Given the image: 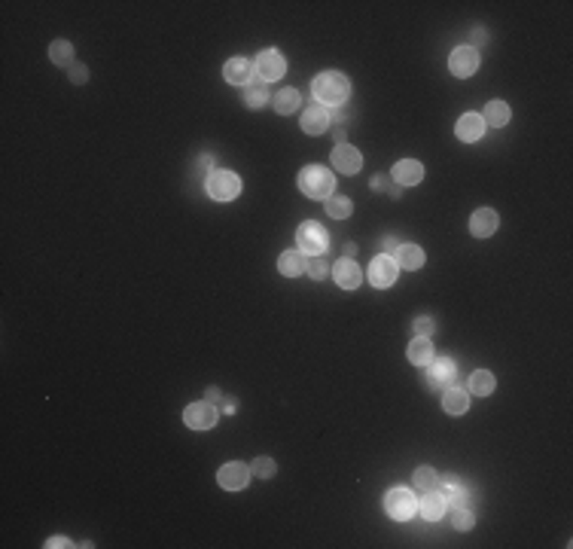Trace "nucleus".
<instances>
[{
    "label": "nucleus",
    "instance_id": "nucleus-18",
    "mask_svg": "<svg viewBox=\"0 0 573 549\" xmlns=\"http://www.w3.org/2000/svg\"><path fill=\"white\" fill-rule=\"evenodd\" d=\"M327 129H329V110L327 107L312 104L302 113V132L305 134H324Z\"/></svg>",
    "mask_w": 573,
    "mask_h": 549
},
{
    "label": "nucleus",
    "instance_id": "nucleus-29",
    "mask_svg": "<svg viewBox=\"0 0 573 549\" xmlns=\"http://www.w3.org/2000/svg\"><path fill=\"white\" fill-rule=\"evenodd\" d=\"M49 59L59 64V67H71L74 64V46L67 43V40H55L49 46Z\"/></svg>",
    "mask_w": 573,
    "mask_h": 549
},
{
    "label": "nucleus",
    "instance_id": "nucleus-12",
    "mask_svg": "<svg viewBox=\"0 0 573 549\" xmlns=\"http://www.w3.org/2000/svg\"><path fill=\"white\" fill-rule=\"evenodd\" d=\"M284 71H286V61H284V55H281L278 49H266V52H259V59H256V74H259L262 83L281 79Z\"/></svg>",
    "mask_w": 573,
    "mask_h": 549
},
{
    "label": "nucleus",
    "instance_id": "nucleus-37",
    "mask_svg": "<svg viewBox=\"0 0 573 549\" xmlns=\"http://www.w3.org/2000/svg\"><path fill=\"white\" fill-rule=\"evenodd\" d=\"M67 71H71V79H74V83H86V76H89V71H86V64H71V67H67Z\"/></svg>",
    "mask_w": 573,
    "mask_h": 549
},
{
    "label": "nucleus",
    "instance_id": "nucleus-14",
    "mask_svg": "<svg viewBox=\"0 0 573 549\" xmlns=\"http://www.w3.org/2000/svg\"><path fill=\"white\" fill-rule=\"evenodd\" d=\"M329 272H332V278H336V284H339L342 290H357V287H360V281H363L360 266H357L354 259H348V257H345V259H339Z\"/></svg>",
    "mask_w": 573,
    "mask_h": 549
},
{
    "label": "nucleus",
    "instance_id": "nucleus-31",
    "mask_svg": "<svg viewBox=\"0 0 573 549\" xmlns=\"http://www.w3.org/2000/svg\"><path fill=\"white\" fill-rule=\"evenodd\" d=\"M415 488L418 491H437L439 488V473L433 467H418L415 470Z\"/></svg>",
    "mask_w": 573,
    "mask_h": 549
},
{
    "label": "nucleus",
    "instance_id": "nucleus-27",
    "mask_svg": "<svg viewBox=\"0 0 573 549\" xmlns=\"http://www.w3.org/2000/svg\"><path fill=\"white\" fill-rule=\"evenodd\" d=\"M274 110H278L281 117H286V113H296V110H299V92H296V89L274 92Z\"/></svg>",
    "mask_w": 573,
    "mask_h": 549
},
{
    "label": "nucleus",
    "instance_id": "nucleus-2",
    "mask_svg": "<svg viewBox=\"0 0 573 549\" xmlns=\"http://www.w3.org/2000/svg\"><path fill=\"white\" fill-rule=\"evenodd\" d=\"M299 189L308 199H329L336 196V174L324 165H305L299 171Z\"/></svg>",
    "mask_w": 573,
    "mask_h": 549
},
{
    "label": "nucleus",
    "instance_id": "nucleus-22",
    "mask_svg": "<svg viewBox=\"0 0 573 549\" xmlns=\"http://www.w3.org/2000/svg\"><path fill=\"white\" fill-rule=\"evenodd\" d=\"M418 513L427 522H437V519H442V513H445V500H442V495L439 491H427L421 500H418Z\"/></svg>",
    "mask_w": 573,
    "mask_h": 549
},
{
    "label": "nucleus",
    "instance_id": "nucleus-5",
    "mask_svg": "<svg viewBox=\"0 0 573 549\" xmlns=\"http://www.w3.org/2000/svg\"><path fill=\"white\" fill-rule=\"evenodd\" d=\"M296 244L312 257H324V250L329 247V235L317 220H305L299 229H296Z\"/></svg>",
    "mask_w": 573,
    "mask_h": 549
},
{
    "label": "nucleus",
    "instance_id": "nucleus-3",
    "mask_svg": "<svg viewBox=\"0 0 573 549\" xmlns=\"http://www.w3.org/2000/svg\"><path fill=\"white\" fill-rule=\"evenodd\" d=\"M204 189L214 202H232L241 196V177L232 174V171H211L208 180H204Z\"/></svg>",
    "mask_w": 573,
    "mask_h": 549
},
{
    "label": "nucleus",
    "instance_id": "nucleus-34",
    "mask_svg": "<svg viewBox=\"0 0 573 549\" xmlns=\"http://www.w3.org/2000/svg\"><path fill=\"white\" fill-rule=\"evenodd\" d=\"M305 272L312 274L314 281H324L327 274H329V262L324 259V257H314V259H308V266H305Z\"/></svg>",
    "mask_w": 573,
    "mask_h": 549
},
{
    "label": "nucleus",
    "instance_id": "nucleus-35",
    "mask_svg": "<svg viewBox=\"0 0 573 549\" xmlns=\"http://www.w3.org/2000/svg\"><path fill=\"white\" fill-rule=\"evenodd\" d=\"M211 165H214V159H211L208 153H204V156H199V159H196V165H192V171H196V177H199V180H208V174L214 171Z\"/></svg>",
    "mask_w": 573,
    "mask_h": 549
},
{
    "label": "nucleus",
    "instance_id": "nucleus-43",
    "mask_svg": "<svg viewBox=\"0 0 573 549\" xmlns=\"http://www.w3.org/2000/svg\"><path fill=\"white\" fill-rule=\"evenodd\" d=\"M384 247H387V250H397V247H399V242H397L394 235H387V238H384Z\"/></svg>",
    "mask_w": 573,
    "mask_h": 549
},
{
    "label": "nucleus",
    "instance_id": "nucleus-26",
    "mask_svg": "<svg viewBox=\"0 0 573 549\" xmlns=\"http://www.w3.org/2000/svg\"><path fill=\"white\" fill-rule=\"evenodd\" d=\"M509 117H512V110H509V104L507 101H488V107H485V125H494V129H503V125L509 122Z\"/></svg>",
    "mask_w": 573,
    "mask_h": 549
},
{
    "label": "nucleus",
    "instance_id": "nucleus-1",
    "mask_svg": "<svg viewBox=\"0 0 573 549\" xmlns=\"http://www.w3.org/2000/svg\"><path fill=\"white\" fill-rule=\"evenodd\" d=\"M312 95L320 101V107H342L351 95V83L345 74L339 71H324L314 76L312 83Z\"/></svg>",
    "mask_w": 573,
    "mask_h": 549
},
{
    "label": "nucleus",
    "instance_id": "nucleus-13",
    "mask_svg": "<svg viewBox=\"0 0 573 549\" xmlns=\"http://www.w3.org/2000/svg\"><path fill=\"white\" fill-rule=\"evenodd\" d=\"M332 165H336V171H342V174H357L363 168V156L357 147L339 144V147H332Z\"/></svg>",
    "mask_w": 573,
    "mask_h": 549
},
{
    "label": "nucleus",
    "instance_id": "nucleus-41",
    "mask_svg": "<svg viewBox=\"0 0 573 549\" xmlns=\"http://www.w3.org/2000/svg\"><path fill=\"white\" fill-rule=\"evenodd\" d=\"M329 119H336V122L342 125V122H345V119H348V110H345V107H336V110H332V113H329Z\"/></svg>",
    "mask_w": 573,
    "mask_h": 549
},
{
    "label": "nucleus",
    "instance_id": "nucleus-15",
    "mask_svg": "<svg viewBox=\"0 0 573 549\" xmlns=\"http://www.w3.org/2000/svg\"><path fill=\"white\" fill-rule=\"evenodd\" d=\"M497 226H500V217H497V211H491V208H479L473 217H469V232H473L476 238L494 235Z\"/></svg>",
    "mask_w": 573,
    "mask_h": 549
},
{
    "label": "nucleus",
    "instance_id": "nucleus-17",
    "mask_svg": "<svg viewBox=\"0 0 573 549\" xmlns=\"http://www.w3.org/2000/svg\"><path fill=\"white\" fill-rule=\"evenodd\" d=\"M391 177L397 180V187H415V183H421V177H424V165L418 159H403V162L394 165Z\"/></svg>",
    "mask_w": 573,
    "mask_h": 549
},
{
    "label": "nucleus",
    "instance_id": "nucleus-19",
    "mask_svg": "<svg viewBox=\"0 0 573 549\" xmlns=\"http://www.w3.org/2000/svg\"><path fill=\"white\" fill-rule=\"evenodd\" d=\"M442 409L449 412V415H464L469 409V391H464L461 385H452L442 391Z\"/></svg>",
    "mask_w": 573,
    "mask_h": 549
},
{
    "label": "nucleus",
    "instance_id": "nucleus-30",
    "mask_svg": "<svg viewBox=\"0 0 573 549\" xmlns=\"http://www.w3.org/2000/svg\"><path fill=\"white\" fill-rule=\"evenodd\" d=\"M324 204H327V214L332 220H345V217H351V211H354L351 199H345V196H329Z\"/></svg>",
    "mask_w": 573,
    "mask_h": 549
},
{
    "label": "nucleus",
    "instance_id": "nucleus-25",
    "mask_svg": "<svg viewBox=\"0 0 573 549\" xmlns=\"http://www.w3.org/2000/svg\"><path fill=\"white\" fill-rule=\"evenodd\" d=\"M409 363H415V366H427L430 360H433V342H430V336H418L415 342L409 345Z\"/></svg>",
    "mask_w": 573,
    "mask_h": 549
},
{
    "label": "nucleus",
    "instance_id": "nucleus-4",
    "mask_svg": "<svg viewBox=\"0 0 573 549\" xmlns=\"http://www.w3.org/2000/svg\"><path fill=\"white\" fill-rule=\"evenodd\" d=\"M384 513L394 522H409L418 513V498L409 488H391L384 495Z\"/></svg>",
    "mask_w": 573,
    "mask_h": 549
},
{
    "label": "nucleus",
    "instance_id": "nucleus-23",
    "mask_svg": "<svg viewBox=\"0 0 573 549\" xmlns=\"http://www.w3.org/2000/svg\"><path fill=\"white\" fill-rule=\"evenodd\" d=\"M394 259H397V266H399V269L415 272V269H421V266H424V250H421L418 244H399Z\"/></svg>",
    "mask_w": 573,
    "mask_h": 549
},
{
    "label": "nucleus",
    "instance_id": "nucleus-33",
    "mask_svg": "<svg viewBox=\"0 0 573 549\" xmlns=\"http://www.w3.org/2000/svg\"><path fill=\"white\" fill-rule=\"evenodd\" d=\"M274 470H278V464H274L271 458H256V461L250 464V473H256L259 479H271Z\"/></svg>",
    "mask_w": 573,
    "mask_h": 549
},
{
    "label": "nucleus",
    "instance_id": "nucleus-42",
    "mask_svg": "<svg viewBox=\"0 0 573 549\" xmlns=\"http://www.w3.org/2000/svg\"><path fill=\"white\" fill-rule=\"evenodd\" d=\"M204 397H208L211 403H220V400H223V391H220V387H208V391H204Z\"/></svg>",
    "mask_w": 573,
    "mask_h": 549
},
{
    "label": "nucleus",
    "instance_id": "nucleus-44",
    "mask_svg": "<svg viewBox=\"0 0 573 549\" xmlns=\"http://www.w3.org/2000/svg\"><path fill=\"white\" fill-rule=\"evenodd\" d=\"M345 254H348V259H354V254H357V244L348 242V244H345Z\"/></svg>",
    "mask_w": 573,
    "mask_h": 549
},
{
    "label": "nucleus",
    "instance_id": "nucleus-38",
    "mask_svg": "<svg viewBox=\"0 0 573 549\" xmlns=\"http://www.w3.org/2000/svg\"><path fill=\"white\" fill-rule=\"evenodd\" d=\"M485 40H488V34H485V28H473V43H469V46H473V49L479 52V46H485Z\"/></svg>",
    "mask_w": 573,
    "mask_h": 549
},
{
    "label": "nucleus",
    "instance_id": "nucleus-21",
    "mask_svg": "<svg viewBox=\"0 0 573 549\" xmlns=\"http://www.w3.org/2000/svg\"><path fill=\"white\" fill-rule=\"evenodd\" d=\"M305 266H308V259H305L302 250H284L281 259H278V269H281V274H286V278H299V274H305Z\"/></svg>",
    "mask_w": 573,
    "mask_h": 549
},
{
    "label": "nucleus",
    "instance_id": "nucleus-11",
    "mask_svg": "<svg viewBox=\"0 0 573 549\" xmlns=\"http://www.w3.org/2000/svg\"><path fill=\"white\" fill-rule=\"evenodd\" d=\"M449 71L454 76H473L479 71V52L473 46H457V49L449 55Z\"/></svg>",
    "mask_w": 573,
    "mask_h": 549
},
{
    "label": "nucleus",
    "instance_id": "nucleus-39",
    "mask_svg": "<svg viewBox=\"0 0 573 549\" xmlns=\"http://www.w3.org/2000/svg\"><path fill=\"white\" fill-rule=\"evenodd\" d=\"M332 141H336V147H339V144H348V129L336 125V132H332Z\"/></svg>",
    "mask_w": 573,
    "mask_h": 549
},
{
    "label": "nucleus",
    "instance_id": "nucleus-10",
    "mask_svg": "<svg viewBox=\"0 0 573 549\" xmlns=\"http://www.w3.org/2000/svg\"><path fill=\"white\" fill-rule=\"evenodd\" d=\"M247 479H250V467L241 461H229L220 467V473H216V483L226 491H241L247 485Z\"/></svg>",
    "mask_w": 573,
    "mask_h": 549
},
{
    "label": "nucleus",
    "instance_id": "nucleus-9",
    "mask_svg": "<svg viewBox=\"0 0 573 549\" xmlns=\"http://www.w3.org/2000/svg\"><path fill=\"white\" fill-rule=\"evenodd\" d=\"M223 76L229 79L232 86H250L256 79V61L244 59V55H238V59H229L226 67H223Z\"/></svg>",
    "mask_w": 573,
    "mask_h": 549
},
{
    "label": "nucleus",
    "instance_id": "nucleus-7",
    "mask_svg": "<svg viewBox=\"0 0 573 549\" xmlns=\"http://www.w3.org/2000/svg\"><path fill=\"white\" fill-rule=\"evenodd\" d=\"M369 284L372 287H378V290H384V287H391V284L397 281V274H399V266H397V259L394 257H387V254H378L372 262H369Z\"/></svg>",
    "mask_w": 573,
    "mask_h": 549
},
{
    "label": "nucleus",
    "instance_id": "nucleus-36",
    "mask_svg": "<svg viewBox=\"0 0 573 549\" xmlns=\"http://www.w3.org/2000/svg\"><path fill=\"white\" fill-rule=\"evenodd\" d=\"M412 327H415V333H418V336H430V333H433V327H437V324H433V317L421 315V317H415V324H412Z\"/></svg>",
    "mask_w": 573,
    "mask_h": 549
},
{
    "label": "nucleus",
    "instance_id": "nucleus-24",
    "mask_svg": "<svg viewBox=\"0 0 573 549\" xmlns=\"http://www.w3.org/2000/svg\"><path fill=\"white\" fill-rule=\"evenodd\" d=\"M494 375H491L488 370H476L473 375H469V385H467V391L473 394V397H491L494 394Z\"/></svg>",
    "mask_w": 573,
    "mask_h": 549
},
{
    "label": "nucleus",
    "instance_id": "nucleus-8",
    "mask_svg": "<svg viewBox=\"0 0 573 549\" xmlns=\"http://www.w3.org/2000/svg\"><path fill=\"white\" fill-rule=\"evenodd\" d=\"M427 385L433 387V391H445V387L457 385V370H454V360L452 357H439V360H430L427 363Z\"/></svg>",
    "mask_w": 573,
    "mask_h": 549
},
{
    "label": "nucleus",
    "instance_id": "nucleus-32",
    "mask_svg": "<svg viewBox=\"0 0 573 549\" xmlns=\"http://www.w3.org/2000/svg\"><path fill=\"white\" fill-rule=\"evenodd\" d=\"M452 525H454L457 531H469V528L476 525V516H473V513H469L467 507H454V513H452Z\"/></svg>",
    "mask_w": 573,
    "mask_h": 549
},
{
    "label": "nucleus",
    "instance_id": "nucleus-40",
    "mask_svg": "<svg viewBox=\"0 0 573 549\" xmlns=\"http://www.w3.org/2000/svg\"><path fill=\"white\" fill-rule=\"evenodd\" d=\"M46 546H49V549H61V546H71V540H67V537H49Z\"/></svg>",
    "mask_w": 573,
    "mask_h": 549
},
{
    "label": "nucleus",
    "instance_id": "nucleus-16",
    "mask_svg": "<svg viewBox=\"0 0 573 549\" xmlns=\"http://www.w3.org/2000/svg\"><path fill=\"white\" fill-rule=\"evenodd\" d=\"M454 132H457V137H461L464 144H476L479 137L485 134V119L479 117V113H464V117L457 119Z\"/></svg>",
    "mask_w": 573,
    "mask_h": 549
},
{
    "label": "nucleus",
    "instance_id": "nucleus-20",
    "mask_svg": "<svg viewBox=\"0 0 573 549\" xmlns=\"http://www.w3.org/2000/svg\"><path fill=\"white\" fill-rule=\"evenodd\" d=\"M439 495H442V500H445V507H464V503H467V488L461 485V483H457V479L454 476H445V479H439Z\"/></svg>",
    "mask_w": 573,
    "mask_h": 549
},
{
    "label": "nucleus",
    "instance_id": "nucleus-6",
    "mask_svg": "<svg viewBox=\"0 0 573 549\" xmlns=\"http://www.w3.org/2000/svg\"><path fill=\"white\" fill-rule=\"evenodd\" d=\"M216 418H220V412L211 400H204V403H189L183 409V421H186V427L192 430H211L216 425Z\"/></svg>",
    "mask_w": 573,
    "mask_h": 549
},
{
    "label": "nucleus",
    "instance_id": "nucleus-28",
    "mask_svg": "<svg viewBox=\"0 0 573 549\" xmlns=\"http://www.w3.org/2000/svg\"><path fill=\"white\" fill-rule=\"evenodd\" d=\"M269 101V89H266V83L262 79H254L247 89H244V104L250 107V110H259L262 104Z\"/></svg>",
    "mask_w": 573,
    "mask_h": 549
}]
</instances>
